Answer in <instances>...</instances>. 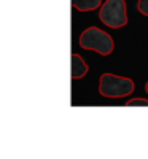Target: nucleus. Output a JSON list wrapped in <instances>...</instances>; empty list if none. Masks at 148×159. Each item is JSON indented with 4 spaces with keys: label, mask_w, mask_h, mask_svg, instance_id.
<instances>
[{
    "label": "nucleus",
    "mask_w": 148,
    "mask_h": 159,
    "mask_svg": "<svg viewBox=\"0 0 148 159\" xmlns=\"http://www.w3.org/2000/svg\"><path fill=\"white\" fill-rule=\"evenodd\" d=\"M99 19L102 24L112 29H119L127 24V13L124 0H107L99 11Z\"/></svg>",
    "instance_id": "3"
},
{
    "label": "nucleus",
    "mask_w": 148,
    "mask_h": 159,
    "mask_svg": "<svg viewBox=\"0 0 148 159\" xmlns=\"http://www.w3.org/2000/svg\"><path fill=\"white\" fill-rule=\"evenodd\" d=\"M137 10L143 16H148V0H139L137 2Z\"/></svg>",
    "instance_id": "7"
},
{
    "label": "nucleus",
    "mask_w": 148,
    "mask_h": 159,
    "mask_svg": "<svg viewBox=\"0 0 148 159\" xmlns=\"http://www.w3.org/2000/svg\"><path fill=\"white\" fill-rule=\"evenodd\" d=\"M102 0H72V7L76 11H92L97 10Z\"/></svg>",
    "instance_id": "5"
},
{
    "label": "nucleus",
    "mask_w": 148,
    "mask_h": 159,
    "mask_svg": "<svg viewBox=\"0 0 148 159\" xmlns=\"http://www.w3.org/2000/svg\"><path fill=\"white\" fill-rule=\"evenodd\" d=\"M78 43L83 49L96 51L102 56H109L115 48L113 38L107 32L100 30L99 27H88L86 30H83L81 35H80Z\"/></svg>",
    "instance_id": "1"
},
{
    "label": "nucleus",
    "mask_w": 148,
    "mask_h": 159,
    "mask_svg": "<svg viewBox=\"0 0 148 159\" xmlns=\"http://www.w3.org/2000/svg\"><path fill=\"white\" fill-rule=\"evenodd\" d=\"M99 92H100V96L110 97V99L126 97L134 92V81L126 76L104 73L99 81Z\"/></svg>",
    "instance_id": "2"
},
{
    "label": "nucleus",
    "mask_w": 148,
    "mask_h": 159,
    "mask_svg": "<svg viewBox=\"0 0 148 159\" xmlns=\"http://www.w3.org/2000/svg\"><path fill=\"white\" fill-rule=\"evenodd\" d=\"M126 107H148V100L146 99H142V97H137V99L127 100L126 102Z\"/></svg>",
    "instance_id": "6"
},
{
    "label": "nucleus",
    "mask_w": 148,
    "mask_h": 159,
    "mask_svg": "<svg viewBox=\"0 0 148 159\" xmlns=\"http://www.w3.org/2000/svg\"><path fill=\"white\" fill-rule=\"evenodd\" d=\"M70 64H72V69H70V78L72 80H78V78H83L86 73H88V70H89V67H88V64L85 62V59L80 56V54H76V52H72V56H70Z\"/></svg>",
    "instance_id": "4"
},
{
    "label": "nucleus",
    "mask_w": 148,
    "mask_h": 159,
    "mask_svg": "<svg viewBox=\"0 0 148 159\" xmlns=\"http://www.w3.org/2000/svg\"><path fill=\"white\" fill-rule=\"evenodd\" d=\"M145 91H146V92H148V83H146V84H145Z\"/></svg>",
    "instance_id": "8"
}]
</instances>
